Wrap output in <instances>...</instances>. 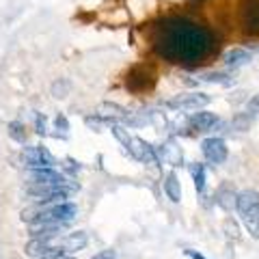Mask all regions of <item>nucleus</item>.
<instances>
[{
	"label": "nucleus",
	"instance_id": "obj_1",
	"mask_svg": "<svg viewBox=\"0 0 259 259\" xmlns=\"http://www.w3.org/2000/svg\"><path fill=\"white\" fill-rule=\"evenodd\" d=\"M149 37L160 59L184 67L201 65L218 48L212 28L186 15H166L158 20Z\"/></svg>",
	"mask_w": 259,
	"mask_h": 259
},
{
	"label": "nucleus",
	"instance_id": "obj_2",
	"mask_svg": "<svg viewBox=\"0 0 259 259\" xmlns=\"http://www.w3.org/2000/svg\"><path fill=\"white\" fill-rule=\"evenodd\" d=\"M78 216V207L69 201H61V203H37L35 207H28L22 212V221H26L30 225L48 223V225H69Z\"/></svg>",
	"mask_w": 259,
	"mask_h": 259
},
{
	"label": "nucleus",
	"instance_id": "obj_3",
	"mask_svg": "<svg viewBox=\"0 0 259 259\" xmlns=\"http://www.w3.org/2000/svg\"><path fill=\"white\" fill-rule=\"evenodd\" d=\"M236 212L240 223L250 233V238L259 240V192L257 190H242L236 199Z\"/></svg>",
	"mask_w": 259,
	"mask_h": 259
},
{
	"label": "nucleus",
	"instance_id": "obj_4",
	"mask_svg": "<svg viewBox=\"0 0 259 259\" xmlns=\"http://www.w3.org/2000/svg\"><path fill=\"white\" fill-rule=\"evenodd\" d=\"M28 180L32 182V186H50V188H61L67 192L78 190V186L74 182H69L65 175H61L54 168H32L28 173Z\"/></svg>",
	"mask_w": 259,
	"mask_h": 259
},
{
	"label": "nucleus",
	"instance_id": "obj_5",
	"mask_svg": "<svg viewBox=\"0 0 259 259\" xmlns=\"http://www.w3.org/2000/svg\"><path fill=\"white\" fill-rule=\"evenodd\" d=\"M238 24L246 37H259V0H242L238 7Z\"/></svg>",
	"mask_w": 259,
	"mask_h": 259
},
{
	"label": "nucleus",
	"instance_id": "obj_6",
	"mask_svg": "<svg viewBox=\"0 0 259 259\" xmlns=\"http://www.w3.org/2000/svg\"><path fill=\"white\" fill-rule=\"evenodd\" d=\"M201 153H203L205 162L218 166V164H223V162L227 160L229 149H227V143L223 139H218V136H209V139H205L203 143H201Z\"/></svg>",
	"mask_w": 259,
	"mask_h": 259
},
{
	"label": "nucleus",
	"instance_id": "obj_7",
	"mask_svg": "<svg viewBox=\"0 0 259 259\" xmlns=\"http://www.w3.org/2000/svg\"><path fill=\"white\" fill-rule=\"evenodd\" d=\"M207 104H209V95H205V93H182V95H177L175 100L166 102V106L173 110L194 112V110L205 108Z\"/></svg>",
	"mask_w": 259,
	"mask_h": 259
},
{
	"label": "nucleus",
	"instance_id": "obj_8",
	"mask_svg": "<svg viewBox=\"0 0 259 259\" xmlns=\"http://www.w3.org/2000/svg\"><path fill=\"white\" fill-rule=\"evenodd\" d=\"M67 190H61V188H50V186H30L28 188V197L37 203H61V201H67L69 199Z\"/></svg>",
	"mask_w": 259,
	"mask_h": 259
},
{
	"label": "nucleus",
	"instance_id": "obj_9",
	"mask_svg": "<svg viewBox=\"0 0 259 259\" xmlns=\"http://www.w3.org/2000/svg\"><path fill=\"white\" fill-rule=\"evenodd\" d=\"M24 158H26L28 168H54L59 164L56 158L46 147H28L24 151Z\"/></svg>",
	"mask_w": 259,
	"mask_h": 259
},
{
	"label": "nucleus",
	"instance_id": "obj_10",
	"mask_svg": "<svg viewBox=\"0 0 259 259\" xmlns=\"http://www.w3.org/2000/svg\"><path fill=\"white\" fill-rule=\"evenodd\" d=\"M127 153H130L132 158L145 162V164H149V166H158V164H160L158 151L153 149L147 141L139 139V136H134V139H132V147H130V151H127Z\"/></svg>",
	"mask_w": 259,
	"mask_h": 259
},
{
	"label": "nucleus",
	"instance_id": "obj_11",
	"mask_svg": "<svg viewBox=\"0 0 259 259\" xmlns=\"http://www.w3.org/2000/svg\"><path fill=\"white\" fill-rule=\"evenodd\" d=\"M218 123H221V121H218V117L214 115V112L205 110V108L194 110L192 115L188 117V125L194 130V132H199V134L212 132V130H216V125H218Z\"/></svg>",
	"mask_w": 259,
	"mask_h": 259
},
{
	"label": "nucleus",
	"instance_id": "obj_12",
	"mask_svg": "<svg viewBox=\"0 0 259 259\" xmlns=\"http://www.w3.org/2000/svg\"><path fill=\"white\" fill-rule=\"evenodd\" d=\"M95 115L102 117L106 123H121V121H127L130 119V112L123 106H119V104H112V102L100 104L97 110H95Z\"/></svg>",
	"mask_w": 259,
	"mask_h": 259
},
{
	"label": "nucleus",
	"instance_id": "obj_13",
	"mask_svg": "<svg viewBox=\"0 0 259 259\" xmlns=\"http://www.w3.org/2000/svg\"><path fill=\"white\" fill-rule=\"evenodd\" d=\"M158 158H162V160L166 162V164H171V166H182V164H184L182 147H177L175 141L162 143V147L158 149Z\"/></svg>",
	"mask_w": 259,
	"mask_h": 259
},
{
	"label": "nucleus",
	"instance_id": "obj_14",
	"mask_svg": "<svg viewBox=\"0 0 259 259\" xmlns=\"http://www.w3.org/2000/svg\"><path fill=\"white\" fill-rule=\"evenodd\" d=\"M59 246V244H54V240H46V238H30V242L26 244V255L28 257H35V259H39V257H46L48 253H52V250Z\"/></svg>",
	"mask_w": 259,
	"mask_h": 259
},
{
	"label": "nucleus",
	"instance_id": "obj_15",
	"mask_svg": "<svg viewBox=\"0 0 259 259\" xmlns=\"http://www.w3.org/2000/svg\"><path fill=\"white\" fill-rule=\"evenodd\" d=\"M250 61H253V54H250L248 50H244V48H233V50H229V52L223 56V63L229 69L244 67V65H248Z\"/></svg>",
	"mask_w": 259,
	"mask_h": 259
},
{
	"label": "nucleus",
	"instance_id": "obj_16",
	"mask_svg": "<svg viewBox=\"0 0 259 259\" xmlns=\"http://www.w3.org/2000/svg\"><path fill=\"white\" fill-rule=\"evenodd\" d=\"M87 242H89L87 233H84V231H76V233H67V236H63L61 242H59V246L65 248V250H67V253L71 255V253H76V250L84 248Z\"/></svg>",
	"mask_w": 259,
	"mask_h": 259
},
{
	"label": "nucleus",
	"instance_id": "obj_17",
	"mask_svg": "<svg viewBox=\"0 0 259 259\" xmlns=\"http://www.w3.org/2000/svg\"><path fill=\"white\" fill-rule=\"evenodd\" d=\"M162 186H164V194H166V197L171 199L173 203H180V201H182V184H180V180H177L175 171H168L164 175V182H162Z\"/></svg>",
	"mask_w": 259,
	"mask_h": 259
},
{
	"label": "nucleus",
	"instance_id": "obj_18",
	"mask_svg": "<svg viewBox=\"0 0 259 259\" xmlns=\"http://www.w3.org/2000/svg\"><path fill=\"white\" fill-rule=\"evenodd\" d=\"M236 199H238V192H233L231 188H227V186H223V188H218L216 194H214V201L216 205H221L223 209H233L236 207Z\"/></svg>",
	"mask_w": 259,
	"mask_h": 259
},
{
	"label": "nucleus",
	"instance_id": "obj_19",
	"mask_svg": "<svg viewBox=\"0 0 259 259\" xmlns=\"http://www.w3.org/2000/svg\"><path fill=\"white\" fill-rule=\"evenodd\" d=\"M188 171H190V177H192V182H194V188H197V192L203 194L205 192V182H207L205 166L199 164V162H192V164L188 166Z\"/></svg>",
	"mask_w": 259,
	"mask_h": 259
},
{
	"label": "nucleus",
	"instance_id": "obj_20",
	"mask_svg": "<svg viewBox=\"0 0 259 259\" xmlns=\"http://www.w3.org/2000/svg\"><path fill=\"white\" fill-rule=\"evenodd\" d=\"M201 80L209 84H221V87H229L233 82V78L229 71H209V74H201Z\"/></svg>",
	"mask_w": 259,
	"mask_h": 259
},
{
	"label": "nucleus",
	"instance_id": "obj_21",
	"mask_svg": "<svg viewBox=\"0 0 259 259\" xmlns=\"http://www.w3.org/2000/svg\"><path fill=\"white\" fill-rule=\"evenodd\" d=\"M110 132H112V136L123 145L125 147V151H130V147H132V139L134 136H130V132L123 127V125H119V123H110Z\"/></svg>",
	"mask_w": 259,
	"mask_h": 259
},
{
	"label": "nucleus",
	"instance_id": "obj_22",
	"mask_svg": "<svg viewBox=\"0 0 259 259\" xmlns=\"http://www.w3.org/2000/svg\"><path fill=\"white\" fill-rule=\"evenodd\" d=\"M9 136L15 141V143H26V130H24L22 123H18V121H13V123H9Z\"/></svg>",
	"mask_w": 259,
	"mask_h": 259
},
{
	"label": "nucleus",
	"instance_id": "obj_23",
	"mask_svg": "<svg viewBox=\"0 0 259 259\" xmlns=\"http://www.w3.org/2000/svg\"><path fill=\"white\" fill-rule=\"evenodd\" d=\"M39 259H71V255L67 253L65 248H61V246H56L52 253H48L46 257H39Z\"/></svg>",
	"mask_w": 259,
	"mask_h": 259
},
{
	"label": "nucleus",
	"instance_id": "obj_24",
	"mask_svg": "<svg viewBox=\"0 0 259 259\" xmlns=\"http://www.w3.org/2000/svg\"><path fill=\"white\" fill-rule=\"evenodd\" d=\"M84 121H87V125L91 130H95V132H102V127H104V119L102 117L95 115V117H87Z\"/></svg>",
	"mask_w": 259,
	"mask_h": 259
},
{
	"label": "nucleus",
	"instance_id": "obj_25",
	"mask_svg": "<svg viewBox=\"0 0 259 259\" xmlns=\"http://www.w3.org/2000/svg\"><path fill=\"white\" fill-rule=\"evenodd\" d=\"M52 91H54V97H65V93L69 91V82H56L54 87H52Z\"/></svg>",
	"mask_w": 259,
	"mask_h": 259
},
{
	"label": "nucleus",
	"instance_id": "obj_26",
	"mask_svg": "<svg viewBox=\"0 0 259 259\" xmlns=\"http://www.w3.org/2000/svg\"><path fill=\"white\" fill-rule=\"evenodd\" d=\"M225 231H227V236L229 238H238V225L233 223L231 218L229 221H225Z\"/></svg>",
	"mask_w": 259,
	"mask_h": 259
},
{
	"label": "nucleus",
	"instance_id": "obj_27",
	"mask_svg": "<svg viewBox=\"0 0 259 259\" xmlns=\"http://www.w3.org/2000/svg\"><path fill=\"white\" fill-rule=\"evenodd\" d=\"M35 127H37V134H46V117L44 115H37L35 117Z\"/></svg>",
	"mask_w": 259,
	"mask_h": 259
},
{
	"label": "nucleus",
	"instance_id": "obj_28",
	"mask_svg": "<svg viewBox=\"0 0 259 259\" xmlns=\"http://www.w3.org/2000/svg\"><path fill=\"white\" fill-rule=\"evenodd\" d=\"M54 123H56V127H59V130H63V132H67V130H69L67 119H65L63 115H59V117H56V119H54Z\"/></svg>",
	"mask_w": 259,
	"mask_h": 259
},
{
	"label": "nucleus",
	"instance_id": "obj_29",
	"mask_svg": "<svg viewBox=\"0 0 259 259\" xmlns=\"http://www.w3.org/2000/svg\"><path fill=\"white\" fill-rule=\"evenodd\" d=\"M184 253H186V257H190V259H207L205 255H201L199 250H194V248H186Z\"/></svg>",
	"mask_w": 259,
	"mask_h": 259
}]
</instances>
